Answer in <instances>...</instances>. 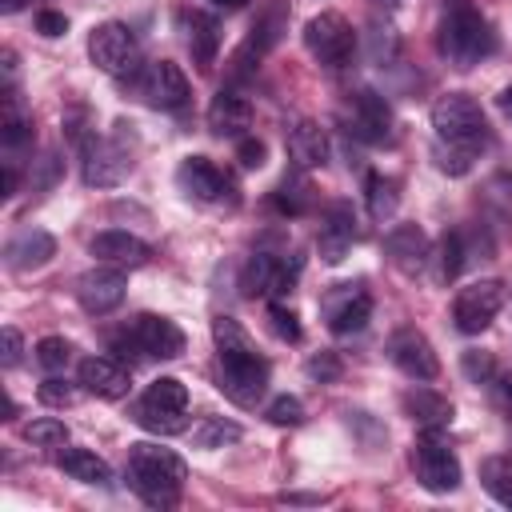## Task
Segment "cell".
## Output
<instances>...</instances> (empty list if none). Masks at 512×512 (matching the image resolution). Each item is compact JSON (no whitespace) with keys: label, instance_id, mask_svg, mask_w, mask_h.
Returning a JSON list of instances; mask_svg holds the SVG:
<instances>
[{"label":"cell","instance_id":"1","mask_svg":"<svg viewBox=\"0 0 512 512\" xmlns=\"http://www.w3.org/2000/svg\"><path fill=\"white\" fill-rule=\"evenodd\" d=\"M212 340L220 352V392L240 408H256L268 392V376H272L268 360L256 352L252 336L232 316L212 320Z\"/></svg>","mask_w":512,"mask_h":512},{"label":"cell","instance_id":"2","mask_svg":"<svg viewBox=\"0 0 512 512\" xmlns=\"http://www.w3.org/2000/svg\"><path fill=\"white\" fill-rule=\"evenodd\" d=\"M188 480V464L152 440H140L128 448V484L132 492L152 508H172L180 500V488Z\"/></svg>","mask_w":512,"mask_h":512},{"label":"cell","instance_id":"3","mask_svg":"<svg viewBox=\"0 0 512 512\" xmlns=\"http://www.w3.org/2000/svg\"><path fill=\"white\" fill-rule=\"evenodd\" d=\"M136 168V132L128 120H116V132L96 140V132L80 144V176L88 188H116Z\"/></svg>","mask_w":512,"mask_h":512},{"label":"cell","instance_id":"4","mask_svg":"<svg viewBox=\"0 0 512 512\" xmlns=\"http://www.w3.org/2000/svg\"><path fill=\"white\" fill-rule=\"evenodd\" d=\"M432 128L440 144H460L472 152H484L492 132H488V116L480 108V100H472L468 92H448L432 104Z\"/></svg>","mask_w":512,"mask_h":512},{"label":"cell","instance_id":"5","mask_svg":"<svg viewBox=\"0 0 512 512\" xmlns=\"http://www.w3.org/2000/svg\"><path fill=\"white\" fill-rule=\"evenodd\" d=\"M440 52H444L452 64L472 68V64H480L484 56L496 52V32H492V24H488L476 8L456 4V8L444 16V24H440Z\"/></svg>","mask_w":512,"mask_h":512},{"label":"cell","instance_id":"6","mask_svg":"<svg viewBox=\"0 0 512 512\" xmlns=\"http://www.w3.org/2000/svg\"><path fill=\"white\" fill-rule=\"evenodd\" d=\"M88 60L104 72V76H116V80H132L140 76V44H136V32L120 20H104L88 32Z\"/></svg>","mask_w":512,"mask_h":512},{"label":"cell","instance_id":"7","mask_svg":"<svg viewBox=\"0 0 512 512\" xmlns=\"http://www.w3.org/2000/svg\"><path fill=\"white\" fill-rule=\"evenodd\" d=\"M304 48L324 68H344L356 56V32L340 12H320L304 24Z\"/></svg>","mask_w":512,"mask_h":512},{"label":"cell","instance_id":"8","mask_svg":"<svg viewBox=\"0 0 512 512\" xmlns=\"http://www.w3.org/2000/svg\"><path fill=\"white\" fill-rule=\"evenodd\" d=\"M300 268H304L300 256L280 260V256H272V252H256V256L244 264V272H240V292H244V296H272V300H280V296H288V292L296 288Z\"/></svg>","mask_w":512,"mask_h":512},{"label":"cell","instance_id":"9","mask_svg":"<svg viewBox=\"0 0 512 512\" xmlns=\"http://www.w3.org/2000/svg\"><path fill=\"white\" fill-rule=\"evenodd\" d=\"M412 468H416V480L428 492H456L460 488V460H456V452L436 432H428L424 440H416Z\"/></svg>","mask_w":512,"mask_h":512},{"label":"cell","instance_id":"10","mask_svg":"<svg viewBox=\"0 0 512 512\" xmlns=\"http://www.w3.org/2000/svg\"><path fill=\"white\" fill-rule=\"evenodd\" d=\"M500 304H504V284H500V280H476V284H468V288L456 292V300H452V320H456L460 332L480 336V332L496 320Z\"/></svg>","mask_w":512,"mask_h":512},{"label":"cell","instance_id":"11","mask_svg":"<svg viewBox=\"0 0 512 512\" xmlns=\"http://www.w3.org/2000/svg\"><path fill=\"white\" fill-rule=\"evenodd\" d=\"M124 292H128V276L116 264H96L76 280V296L88 316H108L112 308L124 304Z\"/></svg>","mask_w":512,"mask_h":512},{"label":"cell","instance_id":"12","mask_svg":"<svg viewBox=\"0 0 512 512\" xmlns=\"http://www.w3.org/2000/svg\"><path fill=\"white\" fill-rule=\"evenodd\" d=\"M176 184L184 196L200 200V204H224V200H236L232 192V180L208 160V156H184L180 168H176Z\"/></svg>","mask_w":512,"mask_h":512},{"label":"cell","instance_id":"13","mask_svg":"<svg viewBox=\"0 0 512 512\" xmlns=\"http://www.w3.org/2000/svg\"><path fill=\"white\" fill-rule=\"evenodd\" d=\"M140 92H144V100H148L152 108H160V112H180V108L188 104V96H192L184 68L172 64V60L148 64L144 76H140Z\"/></svg>","mask_w":512,"mask_h":512},{"label":"cell","instance_id":"14","mask_svg":"<svg viewBox=\"0 0 512 512\" xmlns=\"http://www.w3.org/2000/svg\"><path fill=\"white\" fill-rule=\"evenodd\" d=\"M352 132L364 140V144H392L396 136V116H392V104L376 92V88H360L352 96Z\"/></svg>","mask_w":512,"mask_h":512},{"label":"cell","instance_id":"15","mask_svg":"<svg viewBox=\"0 0 512 512\" xmlns=\"http://www.w3.org/2000/svg\"><path fill=\"white\" fill-rule=\"evenodd\" d=\"M128 332H132L136 352H144V356L176 360V356L184 352V332H180V324H176V320H168V316L140 312V316L128 324Z\"/></svg>","mask_w":512,"mask_h":512},{"label":"cell","instance_id":"16","mask_svg":"<svg viewBox=\"0 0 512 512\" xmlns=\"http://www.w3.org/2000/svg\"><path fill=\"white\" fill-rule=\"evenodd\" d=\"M324 316L336 336H352L372 320V296L364 284H336V292L324 296Z\"/></svg>","mask_w":512,"mask_h":512},{"label":"cell","instance_id":"17","mask_svg":"<svg viewBox=\"0 0 512 512\" xmlns=\"http://www.w3.org/2000/svg\"><path fill=\"white\" fill-rule=\"evenodd\" d=\"M388 356H392V364H396L404 376H412V380H436V376H440V360H436L428 336L416 332V328H400V332H392V340H388Z\"/></svg>","mask_w":512,"mask_h":512},{"label":"cell","instance_id":"18","mask_svg":"<svg viewBox=\"0 0 512 512\" xmlns=\"http://www.w3.org/2000/svg\"><path fill=\"white\" fill-rule=\"evenodd\" d=\"M384 256L392 260V268H400L404 276H416L424 272L432 248H428V236L420 224H392L388 236H384Z\"/></svg>","mask_w":512,"mask_h":512},{"label":"cell","instance_id":"19","mask_svg":"<svg viewBox=\"0 0 512 512\" xmlns=\"http://www.w3.org/2000/svg\"><path fill=\"white\" fill-rule=\"evenodd\" d=\"M252 128V104L240 92H220L208 104V132L220 140H244V132Z\"/></svg>","mask_w":512,"mask_h":512},{"label":"cell","instance_id":"20","mask_svg":"<svg viewBox=\"0 0 512 512\" xmlns=\"http://www.w3.org/2000/svg\"><path fill=\"white\" fill-rule=\"evenodd\" d=\"M88 248H92V256H96L100 264H116V268H140V264H148V256H152V248H148L140 236L120 232V228L96 232Z\"/></svg>","mask_w":512,"mask_h":512},{"label":"cell","instance_id":"21","mask_svg":"<svg viewBox=\"0 0 512 512\" xmlns=\"http://www.w3.org/2000/svg\"><path fill=\"white\" fill-rule=\"evenodd\" d=\"M52 256H56V240H52V232H44V228H24V232H16V236L4 244V264H8L12 272L44 268Z\"/></svg>","mask_w":512,"mask_h":512},{"label":"cell","instance_id":"22","mask_svg":"<svg viewBox=\"0 0 512 512\" xmlns=\"http://www.w3.org/2000/svg\"><path fill=\"white\" fill-rule=\"evenodd\" d=\"M80 384H84V392H92L100 400H120V396H128V368L108 356H84Z\"/></svg>","mask_w":512,"mask_h":512},{"label":"cell","instance_id":"23","mask_svg":"<svg viewBox=\"0 0 512 512\" xmlns=\"http://www.w3.org/2000/svg\"><path fill=\"white\" fill-rule=\"evenodd\" d=\"M288 156L300 172L308 168H324L328 164V132L316 120H296L288 128Z\"/></svg>","mask_w":512,"mask_h":512},{"label":"cell","instance_id":"24","mask_svg":"<svg viewBox=\"0 0 512 512\" xmlns=\"http://www.w3.org/2000/svg\"><path fill=\"white\" fill-rule=\"evenodd\" d=\"M352 240H356V216H352V208H348V204H332L328 216H324L320 240H316L324 264H340V260L348 256Z\"/></svg>","mask_w":512,"mask_h":512},{"label":"cell","instance_id":"25","mask_svg":"<svg viewBox=\"0 0 512 512\" xmlns=\"http://www.w3.org/2000/svg\"><path fill=\"white\" fill-rule=\"evenodd\" d=\"M400 404H404V416L412 424H420L424 432H440L452 420V404L440 392H432V388H408L400 396Z\"/></svg>","mask_w":512,"mask_h":512},{"label":"cell","instance_id":"26","mask_svg":"<svg viewBox=\"0 0 512 512\" xmlns=\"http://www.w3.org/2000/svg\"><path fill=\"white\" fill-rule=\"evenodd\" d=\"M56 464L64 476L80 480V484H96V488H108L112 484V468L104 456H96L92 448H76V444H64L56 452Z\"/></svg>","mask_w":512,"mask_h":512},{"label":"cell","instance_id":"27","mask_svg":"<svg viewBox=\"0 0 512 512\" xmlns=\"http://www.w3.org/2000/svg\"><path fill=\"white\" fill-rule=\"evenodd\" d=\"M188 52L200 68H212L216 64V52H220V24L212 12H192L188 16Z\"/></svg>","mask_w":512,"mask_h":512},{"label":"cell","instance_id":"28","mask_svg":"<svg viewBox=\"0 0 512 512\" xmlns=\"http://www.w3.org/2000/svg\"><path fill=\"white\" fill-rule=\"evenodd\" d=\"M132 420L144 428V432H156V436H176L188 428V408H164V404H152V400H136L132 408Z\"/></svg>","mask_w":512,"mask_h":512},{"label":"cell","instance_id":"29","mask_svg":"<svg viewBox=\"0 0 512 512\" xmlns=\"http://www.w3.org/2000/svg\"><path fill=\"white\" fill-rule=\"evenodd\" d=\"M28 136H32V120L24 116L20 96H16V88L8 84V88H4V112H0V144H4V148H20Z\"/></svg>","mask_w":512,"mask_h":512},{"label":"cell","instance_id":"30","mask_svg":"<svg viewBox=\"0 0 512 512\" xmlns=\"http://www.w3.org/2000/svg\"><path fill=\"white\" fill-rule=\"evenodd\" d=\"M364 204H368V216H372V220H388V216L396 212V204H400V184H396L392 176L372 172V176L364 180Z\"/></svg>","mask_w":512,"mask_h":512},{"label":"cell","instance_id":"31","mask_svg":"<svg viewBox=\"0 0 512 512\" xmlns=\"http://www.w3.org/2000/svg\"><path fill=\"white\" fill-rule=\"evenodd\" d=\"M244 432L236 420L228 416H200L196 428H192V444L196 448H224V444H236Z\"/></svg>","mask_w":512,"mask_h":512},{"label":"cell","instance_id":"32","mask_svg":"<svg viewBox=\"0 0 512 512\" xmlns=\"http://www.w3.org/2000/svg\"><path fill=\"white\" fill-rule=\"evenodd\" d=\"M480 484L488 488L496 504L512 508V456H488L480 464Z\"/></svg>","mask_w":512,"mask_h":512},{"label":"cell","instance_id":"33","mask_svg":"<svg viewBox=\"0 0 512 512\" xmlns=\"http://www.w3.org/2000/svg\"><path fill=\"white\" fill-rule=\"evenodd\" d=\"M284 20H288V8H284L280 0H276V4H268V8H264V16L252 24V36H248L244 44H248V48H256V52L264 56V52H268V48L280 40V28H284Z\"/></svg>","mask_w":512,"mask_h":512},{"label":"cell","instance_id":"34","mask_svg":"<svg viewBox=\"0 0 512 512\" xmlns=\"http://www.w3.org/2000/svg\"><path fill=\"white\" fill-rule=\"evenodd\" d=\"M460 268H464V236H460L456 228H448V232L440 236L436 272H440V280L448 284V280H456V276H460Z\"/></svg>","mask_w":512,"mask_h":512},{"label":"cell","instance_id":"35","mask_svg":"<svg viewBox=\"0 0 512 512\" xmlns=\"http://www.w3.org/2000/svg\"><path fill=\"white\" fill-rule=\"evenodd\" d=\"M272 204H276L284 216H300V212H308L312 192H308V184H304L300 176H284L280 188H276V196H272Z\"/></svg>","mask_w":512,"mask_h":512},{"label":"cell","instance_id":"36","mask_svg":"<svg viewBox=\"0 0 512 512\" xmlns=\"http://www.w3.org/2000/svg\"><path fill=\"white\" fill-rule=\"evenodd\" d=\"M24 440L36 448H64L68 444V424L56 416H40L32 424H24Z\"/></svg>","mask_w":512,"mask_h":512},{"label":"cell","instance_id":"37","mask_svg":"<svg viewBox=\"0 0 512 512\" xmlns=\"http://www.w3.org/2000/svg\"><path fill=\"white\" fill-rule=\"evenodd\" d=\"M476 160H480V152L460 148V144H440V140H436V168H440L444 176H464V172H472Z\"/></svg>","mask_w":512,"mask_h":512},{"label":"cell","instance_id":"38","mask_svg":"<svg viewBox=\"0 0 512 512\" xmlns=\"http://www.w3.org/2000/svg\"><path fill=\"white\" fill-rule=\"evenodd\" d=\"M144 400L164 404V408H188V388H184L176 376H156V380L144 388Z\"/></svg>","mask_w":512,"mask_h":512},{"label":"cell","instance_id":"39","mask_svg":"<svg viewBox=\"0 0 512 512\" xmlns=\"http://www.w3.org/2000/svg\"><path fill=\"white\" fill-rule=\"evenodd\" d=\"M36 360H40V368L60 372L72 360V344L64 336H44V340H36Z\"/></svg>","mask_w":512,"mask_h":512},{"label":"cell","instance_id":"40","mask_svg":"<svg viewBox=\"0 0 512 512\" xmlns=\"http://www.w3.org/2000/svg\"><path fill=\"white\" fill-rule=\"evenodd\" d=\"M268 324H272V332H276L280 340H288V344H296V340L304 336L300 316H296L288 304H280V300H272V304H268Z\"/></svg>","mask_w":512,"mask_h":512},{"label":"cell","instance_id":"41","mask_svg":"<svg viewBox=\"0 0 512 512\" xmlns=\"http://www.w3.org/2000/svg\"><path fill=\"white\" fill-rule=\"evenodd\" d=\"M460 368H464V376H468L472 384H488V380L496 376L492 352H480V348H468V352L460 356Z\"/></svg>","mask_w":512,"mask_h":512},{"label":"cell","instance_id":"42","mask_svg":"<svg viewBox=\"0 0 512 512\" xmlns=\"http://www.w3.org/2000/svg\"><path fill=\"white\" fill-rule=\"evenodd\" d=\"M268 420H272L276 428H296V424H304V404H300L296 396H276V400L268 404Z\"/></svg>","mask_w":512,"mask_h":512},{"label":"cell","instance_id":"43","mask_svg":"<svg viewBox=\"0 0 512 512\" xmlns=\"http://www.w3.org/2000/svg\"><path fill=\"white\" fill-rule=\"evenodd\" d=\"M36 396H40V404H48V408H68L72 400H76V392L64 384V380H56V376H48V380H40V388H36Z\"/></svg>","mask_w":512,"mask_h":512},{"label":"cell","instance_id":"44","mask_svg":"<svg viewBox=\"0 0 512 512\" xmlns=\"http://www.w3.org/2000/svg\"><path fill=\"white\" fill-rule=\"evenodd\" d=\"M340 372H344V364H340V356H336V352H316V356L308 360V376H312V380H320V384L336 380Z\"/></svg>","mask_w":512,"mask_h":512},{"label":"cell","instance_id":"45","mask_svg":"<svg viewBox=\"0 0 512 512\" xmlns=\"http://www.w3.org/2000/svg\"><path fill=\"white\" fill-rule=\"evenodd\" d=\"M236 160H240V168H264V160H268V148H264V140H256V136H244L240 144H236Z\"/></svg>","mask_w":512,"mask_h":512},{"label":"cell","instance_id":"46","mask_svg":"<svg viewBox=\"0 0 512 512\" xmlns=\"http://www.w3.org/2000/svg\"><path fill=\"white\" fill-rule=\"evenodd\" d=\"M36 32L40 36H64L68 32V16L64 12H56V8H44V12H36Z\"/></svg>","mask_w":512,"mask_h":512},{"label":"cell","instance_id":"47","mask_svg":"<svg viewBox=\"0 0 512 512\" xmlns=\"http://www.w3.org/2000/svg\"><path fill=\"white\" fill-rule=\"evenodd\" d=\"M20 356H24V336L8 324V328H4V352H0V364H4V368H16Z\"/></svg>","mask_w":512,"mask_h":512},{"label":"cell","instance_id":"48","mask_svg":"<svg viewBox=\"0 0 512 512\" xmlns=\"http://www.w3.org/2000/svg\"><path fill=\"white\" fill-rule=\"evenodd\" d=\"M56 176H60V160L48 152V156H40V176H32V188L36 192H48L56 184Z\"/></svg>","mask_w":512,"mask_h":512},{"label":"cell","instance_id":"49","mask_svg":"<svg viewBox=\"0 0 512 512\" xmlns=\"http://www.w3.org/2000/svg\"><path fill=\"white\" fill-rule=\"evenodd\" d=\"M496 392L504 404H512V372H496Z\"/></svg>","mask_w":512,"mask_h":512},{"label":"cell","instance_id":"50","mask_svg":"<svg viewBox=\"0 0 512 512\" xmlns=\"http://www.w3.org/2000/svg\"><path fill=\"white\" fill-rule=\"evenodd\" d=\"M12 192H16V168L4 164V196H12Z\"/></svg>","mask_w":512,"mask_h":512},{"label":"cell","instance_id":"51","mask_svg":"<svg viewBox=\"0 0 512 512\" xmlns=\"http://www.w3.org/2000/svg\"><path fill=\"white\" fill-rule=\"evenodd\" d=\"M24 4H28V0H0V12H8V16H12V12H20Z\"/></svg>","mask_w":512,"mask_h":512},{"label":"cell","instance_id":"52","mask_svg":"<svg viewBox=\"0 0 512 512\" xmlns=\"http://www.w3.org/2000/svg\"><path fill=\"white\" fill-rule=\"evenodd\" d=\"M496 104H500V108H504V112H508V116H512V84H508V88H504V92H500V100H496Z\"/></svg>","mask_w":512,"mask_h":512},{"label":"cell","instance_id":"53","mask_svg":"<svg viewBox=\"0 0 512 512\" xmlns=\"http://www.w3.org/2000/svg\"><path fill=\"white\" fill-rule=\"evenodd\" d=\"M220 8H240V4H248V0H216Z\"/></svg>","mask_w":512,"mask_h":512}]
</instances>
